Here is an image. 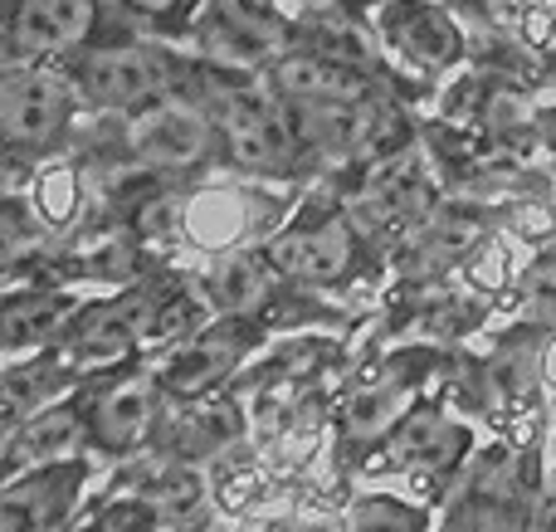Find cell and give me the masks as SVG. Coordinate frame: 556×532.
Masks as SVG:
<instances>
[{"instance_id":"1","label":"cell","mask_w":556,"mask_h":532,"mask_svg":"<svg viewBox=\"0 0 556 532\" xmlns=\"http://www.w3.org/2000/svg\"><path fill=\"white\" fill-rule=\"evenodd\" d=\"M78 103H84V93L64 68L5 64V74H0V132H5L10 152L45 156L49 147H59L74 127Z\"/></svg>"},{"instance_id":"2","label":"cell","mask_w":556,"mask_h":532,"mask_svg":"<svg viewBox=\"0 0 556 532\" xmlns=\"http://www.w3.org/2000/svg\"><path fill=\"white\" fill-rule=\"evenodd\" d=\"M74 84L84 93L88 107L98 113H117V117H137L142 107L162 103L176 93V64L166 49L152 45H108V49H88L74 68Z\"/></svg>"},{"instance_id":"3","label":"cell","mask_w":556,"mask_h":532,"mask_svg":"<svg viewBox=\"0 0 556 532\" xmlns=\"http://www.w3.org/2000/svg\"><path fill=\"white\" fill-rule=\"evenodd\" d=\"M211 113H215V127H220V147L230 166H240L250 176L293 172L303 147L288 132L278 93H264V88H215Z\"/></svg>"},{"instance_id":"4","label":"cell","mask_w":556,"mask_h":532,"mask_svg":"<svg viewBox=\"0 0 556 532\" xmlns=\"http://www.w3.org/2000/svg\"><path fill=\"white\" fill-rule=\"evenodd\" d=\"M220 147V127L215 113L191 98H162V103L142 107L127 127V152L147 172H191L205 166Z\"/></svg>"},{"instance_id":"5","label":"cell","mask_w":556,"mask_h":532,"mask_svg":"<svg viewBox=\"0 0 556 532\" xmlns=\"http://www.w3.org/2000/svg\"><path fill=\"white\" fill-rule=\"evenodd\" d=\"M274 205L260 191L235 181H211L195 186L181 205H176V235L201 254H225V250H244L254 235L269 225Z\"/></svg>"},{"instance_id":"6","label":"cell","mask_w":556,"mask_h":532,"mask_svg":"<svg viewBox=\"0 0 556 532\" xmlns=\"http://www.w3.org/2000/svg\"><path fill=\"white\" fill-rule=\"evenodd\" d=\"M250 357V332L240 318L211 322V328L181 338L162 362H156V387L162 396H181V401H201L230 377L240 362Z\"/></svg>"},{"instance_id":"7","label":"cell","mask_w":556,"mask_h":532,"mask_svg":"<svg viewBox=\"0 0 556 532\" xmlns=\"http://www.w3.org/2000/svg\"><path fill=\"white\" fill-rule=\"evenodd\" d=\"M98 25V0H10L5 54L10 64L68 59Z\"/></svg>"},{"instance_id":"8","label":"cell","mask_w":556,"mask_h":532,"mask_svg":"<svg viewBox=\"0 0 556 532\" xmlns=\"http://www.w3.org/2000/svg\"><path fill=\"white\" fill-rule=\"evenodd\" d=\"M156 293H123L113 303L84 308V318L74 322V332L64 338V352L78 371L88 367H108V362L127 357L137 342L152 338V318H156Z\"/></svg>"},{"instance_id":"9","label":"cell","mask_w":556,"mask_h":532,"mask_svg":"<svg viewBox=\"0 0 556 532\" xmlns=\"http://www.w3.org/2000/svg\"><path fill=\"white\" fill-rule=\"evenodd\" d=\"M283 123L303 152L317 156H356L376 137V113L366 98H283Z\"/></svg>"},{"instance_id":"10","label":"cell","mask_w":556,"mask_h":532,"mask_svg":"<svg viewBox=\"0 0 556 532\" xmlns=\"http://www.w3.org/2000/svg\"><path fill=\"white\" fill-rule=\"evenodd\" d=\"M264 254L274 259V269L283 279L298 283H337L352 274L356 264V230L352 220L332 215L323 225H298V230H283L264 244Z\"/></svg>"},{"instance_id":"11","label":"cell","mask_w":556,"mask_h":532,"mask_svg":"<svg viewBox=\"0 0 556 532\" xmlns=\"http://www.w3.org/2000/svg\"><path fill=\"white\" fill-rule=\"evenodd\" d=\"M5 440H10L5 445V484H10V479H25L35 469L78 459L84 440H93V435H88V410L54 401V406L35 410L29 420H20L15 430H5Z\"/></svg>"},{"instance_id":"12","label":"cell","mask_w":556,"mask_h":532,"mask_svg":"<svg viewBox=\"0 0 556 532\" xmlns=\"http://www.w3.org/2000/svg\"><path fill=\"white\" fill-rule=\"evenodd\" d=\"M195 39H201V49L211 59L240 68H274L288 54V25L240 15V10H225L215 0L195 15Z\"/></svg>"},{"instance_id":"13","label":"cell","mask_w":556,"mask_h":532,"mask_svg":"<svg viewBox=\"0 0 556 532\" xmlns=\"http://www.w3.org/2000/svg\"><path fill=\"white\" fill-rule=\"evenodd\" d=\"M381 445V465L395 474H444L464 455L469 435L440 410H410Z\"/></svg>"},{"instance_id":"14","label":"cell","mask_w":556,"mask_h":532,"mask_svg":"<svg viewBox=\"0 0 556 532\" xmlns=\"http://www.w3.org/2000/svg\"><path fill=\"white\" fill-rule=\"evenodd\" d=\"M381 35L395 54L415 59L420 68H444L459 59V29L434 0H386Z\"/></svg>"},{"instance_id":"15","label":"cell","mask_w":556,"mask_h":532,"mask_svg":"<svg viewBox=\"0 0 556 532\" xmlns=\"http://www.w3.org/2000/svg\"><path fill=\"white\" fill-rule=\"evenodd\" d=\"M156 396H162L156 377L117 381L103 396H93V406H88V435H93V445L108 449V455L137 449L156 420Z\"/></svg>"},{"instance_id":"16","label":"cell","mask_w":556,"mask_h":532,"mask_svg":"<svg viewBox=\"0 0 556 532\" xmlns=\"http://www.w3.org/2000/svg\"><path fill=\"white\" fill-rule=\"evenodd\" d=\"M74 474H84V469H74V459H68V465L35 469L29 479H10L5 504H0V532H54L78 494Z\"/></svg>"},{"instance_id":"17","label":"cell","mask_w":556,"mask_h":532,"mask_svg":"<svg viewBox=\"0 0 556 532\" xmlns=\"http://www.w3.org/2000/svg\"><path fill=\"white\" fill-rule=\"evenodd\" d=\"M84 318V303L68 293L39 289V293H10L5 303V362L25 352H45L49 342H64L74 322Z\"/></svg>"},{"instance_id":"18","label":"cell","mask_w":556,"mask_h":532,"mask_svg":"<svg viewBox=\"0 0 556 532\" xmlns=\"http://www.w3.org/2000/svg\"><path fill=\"white\" fill-rule=\"evenodd\" d=\"M269 88L283 98H366L371 93L366 68L323 54V49H307V45H298V49L288 45V54L269 68Z\"/></svg>"},{"instance_id":"19","label":"cell","mask_w":556,"mask_h":532,"mask_svg":"<svg viewBox=\"0 0 556 532\" xmlns=\"http://www.w3.org/2000/svg\"><path fill=\"white\" fill-rule=\"evenodd\" d=\"M430 211H434V181L415 152L391 162L386 172H376L362 205H356V215H366L376 225H410V220H425Z\"/></svg>"},{"instance_id":"20","label":"cell","mask_w":556,"mask_h":532,"mask_svg":"<svg viewBox=\"0 0 556 532\" xmlns=\"http://www.w3.org/2000/svg\"><path fill=\"white\" fill-rule=\"evenodd\" d=\"M274 259L264 250H225L215 254L211 274H205V289H211V303L225 313V318H250L274 289Z\"/></svg>"},{"instance_id":"21","label":"cell","mask_w":556,"mask_h":532,"mask_svg":"<svg viewBox=\"0 0 556 532\" xmlns=\"http://www.w3.org/2000/svg\"><path fill=\"white\" fill-rule=\"evenodd\" d=\"M415 406L410 381H366L342 401V435L346 445H381Z\"/></svg>"},{"instance_id":"22","label":"cell","mask_w":556,"mask_h":532,"mask_svg":"<svg viewBox=\"0 0 556 532\" xmlns=\"http://www.w3.org/2000/svg\"><path fill=\"white\" fill-rule=\"evenodd\" d=\"M74 362L64 357H45V352H35V362L15 357L5 362V430H15L20 420H29L35 410L54 406L59 396L68 391V381H74Z\"/></svg>"},{"instance_id":"23","label":"cell","mask_w":556,"mask_h":532,"mask_svg":"<svg viewBox=\"0 0 556 532\" xmlns=\"http://www.w3.org/2000/svg\"><path fill=\"white\" fill-rule=\"evenodd\" d=\"M147 508H152V518L162 528H191L195 518H205V508H211V484H205L201 469L181 459V465L162 469V474L152 479Z\"/></svg>"},{"instance_id":"24","label":"cell","mask_w":556,"mask_h":532,"mask_svg":"<svg viewBox=\"0 0 556 532\" xmlns=\"http://www.w3.org/2000/svg\"><path fill=\"white\" fill-rule=\"evenodd\" d=\"M235 435H240V410L235 406H201V401H195V410H186V416L172 426V445L186 465L220 455L225 445H235Z\"/></svg>"},{"instance_id":"25","label":"cell","mask_w":556,"mask_h":532,"mask_svg":"<svg viewBox=\"0 0 556 532\" xmlns=\"http://www.w3.org/2000/svg\"><path fill=\"white\" fill-rule=\"evenodd\" d=\"M29 205H35V215L49 230L68 225L78 215V205H84V181H78V172L68 162L35 166V176H29Z\"/></svg>"},{"instance_id":"26","label":"cell","mask_w":556,"mask_h":532,"mask_svg":"<svg viewBox=\"0 0 556 532\" xmlns=\"http://www.w3.org/2000/svg\"><path fill=\"white\" fill-rule=\"evenodd\" d=\"M483 240V225L473 220V215H459V211H430L425 215V230L420 240H415V250H420L425 264H454L464 259V254L473 250V244Z\"/></svg>"},{"instance_id":"27","label":"cell","mask_w":556,"mask_h":532,"mask_svg":"<svg viewBox=\"0 0 556 532\" xmlns=\"http://www.w3.org/2000/svg\"><path fill=\"white\" fill-rule=\"evenodd\" d=\"M346 532H420V508L395 498H356L346 514Z\"/></svg>"},{"instance_id":"28","label":"cell","mask_w":556,"mask_h":532,"mask_svg":"<svg viewBox=\"0 0 556 532\" xmlns=\"http://www.w3.org/2000/svg\"><path fill=\"white\" fill-rule=\"evenodd\" d=\"M513 235H518V240H528V244L547 240V235H556V211H552V205H542V201L518 205V211H513Z\"/></svg>"},{"instance_id":"29","label":"cell","mask_w":556,"mask_h":532,"mask_svg":"<svg viewBox=\"0 0 556 532\" xmlns=\"http://www.w3.org/2000/svg\"><path fill=\"white\" fill-rule=\"evenodd\" d=\"M260 494H264V484H260V474H254V469H235V474H225L220 489H215V498H220L225 508H235V514H244V508H250Z\"/></svg>"},{"instance_id":"30","label":"cell","mask_w":556,"mask_h":532,"mask_svg":"<svg viewBox=\"0 0 556 532\" xmlns=\"http://www.w3.org/2000/svg\"><path fill=\"white\" fill-rule=\"evenodd\" d=\"M518 29H522V39H528L532 49H556V10H547V5H528L518 15Z\"/></svg>"},{"instance_id":"31","label":"cell","mask_w":556,"mask_h":532,"mask_svg":"<svg viewBox=\"0 0 556 532\" xmlns=\"http://www.w3.org/2000/svg\"><path fill=\"white\" fill-rule=\"evenodd\" d=\"M117 10L127 15H142V20H176L186 10H195V0H113Z\"/></svg>"},{"instance_id":"32","label":"cell","mask_w":556,"mask_h":532,"mask_svg":"<svg viewBox=\"0 0 556 532\" xmlns=\"http://www.w3.org/2000/svg\"><path fill=\"white\" fill-rule=\"evenodd\" d=\"M532 532H556V465L547 474V489H542L538 508H532Z\"/></svg>"},{"instance_id":"33","label":"cell","mask_w":556,"mask_h":532,"mask_svg":"<svg viewBox=\"0 0 556 532\" xmlns=\"http://www.w3.org/2000/svg\"><path fill=\"white\" fill-rule=\"evenodd\" d=\"M538 377L547 381V387L556 391V338L547 342V347H542V357H538Z\"/></svg>"},{"instance_id":"34","label":"cell","mask_w":556,"mask_h":532,"mask_svg":"<svg viewBox=\"0 0 556 532\" xmlns=\"http://www.w3.org/2000/svg\"><path fill=\"white\" fill-rule=\"evenodd\" d=\"M288 15H317V10H332L337 0H283Z\"/></svg>"},{"instance_id":"35","label":"cell","mask_w":556,"mask_h":532,"mask_svg":"<svg viewBox=\"0 0 556 532\" xmlns=\"http://www.w3.org/2000/svg\"><path fill=\"white\" fill-rule=\"evenodd\" d=\"M528 5H547V10H556V0H528Z\"/></svg>"},{"instance_id":"36","label":"cell","mask_w":556,"mask_h":532,"mask_svg":"<svg viewBox=\"0 0 556 532\" xmlns=\"http://www.w3.org/2000/svg\"><path fill=\"white\" fill-rule=\"evenodd\" d=\"M434 5H450V0H434Z\"/></svg>"}]
</instances>
